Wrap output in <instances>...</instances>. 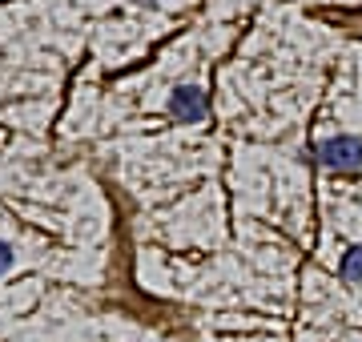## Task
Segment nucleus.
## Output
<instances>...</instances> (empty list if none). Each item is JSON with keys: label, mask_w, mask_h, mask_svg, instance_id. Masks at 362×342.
I'll use <instances>...</instances> for the list:
<instances>
[{"label": "nucleus", "mask_w": 362, "mask_h": 342, "mask_svg": "<svg viewBox=\"0 0 362 342\" xmlns=\"http://www.w3.org/2000/svg\"><path fill=\"white\" fill-rule=\"evenodd\" d=\"M338 278L342 282H362V246H350L338 262Z\"/></svg>", "instance_id": "obj_3"}, {"label": "nucleus", "mask_w": 362, "mask_h": 342, "mask_svg": "<svg viewBox=\"0 0 362 342\" xmlns=\"http://www.w3.org/2000/svg\"><path fill=\"white\" fill-rule=\"evenodd\" d=\"M318 158H322V165H330V170H358L362 165V141L358 137H330V141H322Z\"/></svg>", "instance_id": "obj_1"}, {"label": "nucleus", "mask_w": 362, "mask_h": 342, "mask_svg": "<svg viewBox=\"0 0 362 342\" xmlns=\"http://www.w3.org/2000/svg\"><path fill=\"white\" fill-rule=\"evenodd\" d=\"M169 113L181 121V125H197V121L209 113V101L206 93L194 89V85H185V89H177L173 97H169Z\"/></svg>", "instance_id": "obj_2"}, {"label": "nucleus", "mask_w": 362, "mask_h": 342, "mask_svg": "<svg viewBox=\"0 0 362 342\" xmlns=\"http://www.w3.org/2000/svg\"><path fill=\"white\" fill-rule=\"evenodd\" d=\"M8 266H13V246L0 242V274H8Z\"/></svg>", "instance_id": "obj_4"}]
</instances>
